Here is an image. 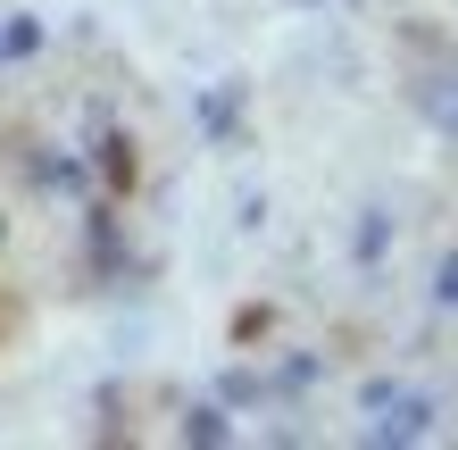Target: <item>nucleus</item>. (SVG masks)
<instances>
[{"label":"nucleus","mask_w":458,"mask_h":450,"mask_svg":"<svg viewBox=\"0 0 458 450\" xmlns=\"http://www.w3.org/2000/svg\"><path fill=\"white\" fill-rule=\"evenodd\" d=\"M34 50H42V25L34 17H9V25H0V59H34Z\"/></svg>","instance_id":"nucleus-2"},{"label":"nucleus","mask_w":458,"mask_h":450,"mask_svg":"<svg viewBox=\"0 0 458 450\" xmlns=\"http://www.w3.org/2000/svg\"><path fill=\"white\" fill-rule=\"evenodd\" d=\"M384 242H392V225L367 217V225H359V259H384Z\"/></svg>","instance_id":"nucleus-5"},{"label":"nucleus","mask_w":458,"mask_h":450,"mask_svg":"<svg viewBox=\"0 0 458 450\" xmlns=\"http://www.w3.org/2000/svg\"><path fill=\"white\" fill-rule=\"evenodd\" d=\"M434 301H442V309H458V250L442 259V276H434Z\"/></svg>","instance_id":"nucleus-6"},{"label":"nucleus","mask_w":458,"mask_h":450,"mask_svg":"<svg viewBox=\"0 0 458 450\" xmlns=\"http://www.w3.org/2000/svg\"><path fill=\"white\" fill-rule=\"evenodd\" d=\"M425 426H434V401H400L384 426H375V442H417Z\"/></svg>","instance_id":"nucleus-1"},{"label":"nucleus","mask_w":458,"mask_h":450,"mask_svg":"<svg viewBox=\"0 0 458 450\" xmlns=\"http://www.w3.org/2000/svg\"><path fill=\"white\" fill-rule=\"evenodd\" d=\"M183 442H233L225 409H192V417H183Z\"/></svg>","instance_id":"nucleus-4"},{"label":"nucleus","mask_w":458,"mask_h":450,"mask_svg":"<svg viewBox=\"0 0 458 450\" xmlns=\"http://www.w3.org/2000/svg\"><path fill=\"white\" fill-rule=\"evenodd\" d=\"M100 167H109V183L125 192V183H133V142L125 134H100Z\"/></svg>","instance_id":"nucleus-3"}]
</instances>
